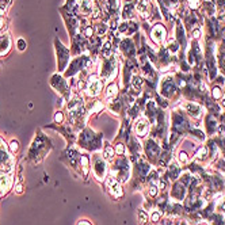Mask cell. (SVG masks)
Segmentation results:
<instances>
[{
  "label": "cell",
  "instance_id": "cell-1",
  "mask_svg": "<svg viewBox=\"0 0 225 225\" xmlns=\"http://www.w3.org/2000/svg\"><path fill=\"white\" fill-rule=\"evenodd\" d=\"M85 91L91 96H96L102 91V81L99 80L96 75H91V76L88 77L87 85H85Z\"/></svg>",
  "mask_w": 225,
  "mask_h": 225
},
{
  "label": "cell",
  "instance_id": "cell-2",
  "mask_svg": "<svg viewBox=\"0 0 225 225\" xmlns=\"http://www.w3.org/2000/svg\"><path fill=\"white\" fill-rule=\"evenodd\" d=\"M56 49H57V56H58V68L60 71H64V67L67 65L69 60V50L67 48H64L58 41H56Z\"/></svg>",
  "mask_w": 225,
  "mask_h": 225
},
{
  "label": "cell",
  "instance_id": "cell-3",
  "mask_svg": "<svg viewBox=\"0 0 225 225\" xmlns=\"http://www.w3.org/2000/svg\"><path fill=\"white\" fill-rule=\"evenodd\" d=\"M151 35H152V39L155 41L156 44H162L164 39H166V35H167V31L164 29L163 25L157 23L153 26V29L151 30Z\"/></svg>",
  "mask_w": 225,
  "mask_h": 225
},
{
  "label": "cell",
  "instance_id": "cell-4",
  "mask_svg": "<svg viewBox=\"0 0 225 225\" xmlns=\"http://www.w3.org/2000/svg\"><path fill=\"white\" fill-rule=\"evenodd\" d=\"M134 132H136V134L138 137L147 136L148 132H149V123H148L147 119H144V118L138 119L137 123H136V127H134Z\"/></svg>",
  "mask_w": 225,
  "mask_h": 225
},
{
  "label": "cell",
  "instance_id": "cell-5",
  "mask_svg": "<svg viewBox=\"0 0 225 225\" xmlns=\"http://www.w3.org/2000/svg\"><path fill=\"white\" fill-rule=\"evenodd\" d=\"M134 12V3L132 0H125L122 7V18L123 19H130Z\"/></svg>",
  "mask_w": 225,
  "mask_h": 225
},
{
  "label": "cell",
  "instance_id": "cell-6",
  "mask_svg": "<svg viewBox=\"0 0 225 225\" xmlns=\"http://www.w3.org/2000/svg\"><path fill=\"white\" fill-rule=\"evenodd\" d=\"M174 81H172V79L168 76V77H164L163 79V81H162V94H164V95H167V96H170L172 92H174Z\"/></svg>",
  "mask_w": 225,
  "mask_h": 225
},
{
  "label": "cell",
  "instance_id": "cell-7",
  "mask_svg": "<svg viewBox=\"0 0 225 225\" xmlns=\"http://www.w3.org/2000/svg\"><path fill=\"white\" fill-rule=\"evenodd\" d=\"M137 11L141 14L142 18H148L149 12H151V2L149 0H140L137 6Z\"/></svg>",
  "mask_w": 225,
  "mask_h": 225
},
{
  "label": "cell",
  "instance_id": "cell-8",
  "mask_svg": "<svg viewBox=\"0 0 225 225\" xmlns=\"http://www.w3.org/2000/svg\"><path fill=\"white\" fill-rule=\"evenodd\" d=\"M121 49L122 52L125 53V56H127L129 58H132L133 56H134V45L132 44V41L130 39H123L122 41V44H121Z\"/></svg>",
  "mask_w": 225,
  "mask_h": 225
},
{
  "label": "cell",
  "instance_id": "cell-9",
  "mask_svg": "<svg viewBox=\"0 0 225 225\" xmlns=\"http://www.w3.org/2000/svg\"><path fill=\"white\" fill-rule=\"evenodd\" d=\"M108 187H110V193H111V195H112V197L119 198V197L122 195L121 186L118 185L117 181H115L114 178H110V179H108Z\"/></svg>",
  "mask_w": 225,
  "mask_h": 225
},
{
  "label": "cell",
  "instance_id": "cell-10",
  "mask_svg": "<svg viewBox=\"0 0 225 225\" xmlns=\"http://www.w3.org/2000/svg\"><path fill=\"white\" fill-rule=\"evenodd\" d=\"M77 7H79V10H80V12L83 15H90L94 10V6H92L91 0H80Z\"/></svg>",
  "mask_w": 225,
  "mask_h": 225
},
{
  "label": "cell",
  "instance_id": "cell-11",
  "mask_svg": "<svg viewBox=\"0 0 225 225\" xmlns=\"http://www.w3.org/2000/svg\"><path fill=\"white\" fill-rule=\"evenodd\" d=\"M11 176L10 175H0V191L2 193H6L7 190L11 187Z\"/></svg>",
  "mask_w": 225,
  "mask_h": 225
},
{
  "label": "cell",
  "instance_id": "cell-12",
  "mask_svg": "<svg viewBox=\"0 0 225 225\" xmlns=\"http://www.w3.org/2000/svg\"><path fill=\"white\" fill-rule=\"evenodd\" d=\"M186 108H187V112H189L191 117H194V118H198V117H201V115H202L201 107L198 106V104H195V103H189Z\"/></svg>",
  "mask_w": 225,
  "mask_h": 225
},
{
  "label": "cell",
  "instance_id": "cell-13",
  "mask_svg": "<svg viewBox=\"0 0 225 225\" xmlns=\"http://www.w3.org/2000/svg\"><path fill=\"white\" fill-rule=\"evenodd\" d=\"M103 160H100L99 157H96L95 159V168H94V171H95V175L96 176H104V172H106V168H104Z\"/></svg>",
  "mask_w": 225,
  "mask_h": 225
},
{
  "label": "cell",
  "instance_id": "cell-14",
  "mask_svg": "<svg viewBox=\"0 0 225 225\" xmlns=\"http://www.w3.org/2000/svg\"><path fill=\"white\" fill-rule=\"evenodd\" d=\"M117 94H118V85H117V83H110L107 85V90H106V96H107V98H114Z\"/></svg>",
  "mask_w": 225,
  "mask_h": 225
},
{
  "label": "cell",
  "instance_id": "cell-15",
  "mask_svg": "<svg viewBox=\"0 0 225 225\" xmlns=\"http://www.w3.org/2000/svg\"><path fill=\"white\" fill-rule=\"evenodd\" d=\"M10 38L8 37H2L0 38V54H4L7 50H8V48H10Z\"/></svg>",
  "mask_w": 225,
  "mask_h": 225
},
{
  "label": "cell",
  "instance_id": "cell-16",
  "mask_svg": "<svg viewBox=\"0 0 225 225\" xmlns=\"http://www.w3.org/2000/svg\"><path fill=\"white\" fill-rule=\"evenodd\" d=\"M103 155H104V159H106V160H108V162H112V157H114V151H112V148H111L108 144H106V147H104Z\"/></svg>",
  "mask_w": 225,
  "mask_h": 225
},
{
  "label": "cell",
  "instance_id": "cell-17",
  "mask_svg": "<svg viewBox=\"0 0 225 225\" xmlns=\"http://www.w3.org/2000/svg\"><path fill=\"white\" fill-rule=\"evenodd\" d=\"M172 193H174V195L178 198V200H182L183 195H185V189H183L181 185H175L174 186V191H172Z\"/></svg>",
  "mask_w": 225,
  "mask_h": 225
},
{
  "label": "cell",
  "instance_id": "cell-18",
  "mask_svg": "<svg viewBox=\"0 0 225 225\" xmlns=\"http://www.w3.org/2000/svg\"><path fill=\"white\" fill-rule=\"evenodd\" d=\"M212 98L214 100H220L221 98H223V90H221L220 87H214L212 90Z\"/></svg>",
  "mask_w": 225,
  "mask_h": 225
},
{
  "label": "cell",
  "instance_id": "cell-19",
  "mask_svg": "<svg viewBox=\"0 0 225 225\" xmlns=\"http://www.w3.org/2000/svg\"><path fill=\"white\" fill-rule=\"evenodd\" d=\"M168 49H170V52H172V53L178 52V49H179L178 42H176V41H174V39H171L170 42H168Z\"/></svg>",
  "mask_w": 225,
  "mask_h": 225
},
{
  "label": "cell",
  "instance_id": "cell-20",
  "mask_svg": "<svg viewBox=\"0 0 225 225\" xmlns=\"http://www.w3.org/2000/svg\"><path fill=\"white\" fill-rule=\"evenodd\" d=\"M206 155H208V149H206L205 147H201L200 151L197 152V157H198V159H205Z\"/></svg>",
  "mask_w": 225,
  "mask_h": 225
},
{
  "label": "cell",
  "instance_id": "cell-21",
  "mask_svg": "<svg viewBox=\"0 0 225 225\" xmlns=\"http://www.w3.org/2000/svg\"><path fill=\"white\" fill-rule=\"evenodd\" d=\"M18 149H19V144H18V141L16 140H12L10 142V151L12 152V153H15L18 151Z\"/></svg>",
  "mask_w": 225,
  "mask_h": 225
},
{
  "label": "cell",
  "instance_id": "cell-22",
  "mask_svg": "<svg viewBox=\"0 0 225 225\" xmlns=\"http://www.w3.org/2000/svg\"><path fill=\"white\" fill-rule=\"evenodd\" d=\"M205 8H206V11H208V14H209V15H213V14H214V11H216L214 6H213L212 3H209V2H206V3H205Z\"/></svg>",
  "mask_w": 225,
  "mask_h": 225
},
{
  "label": "cell",
  "instance_id": "cell-23",
  "mask_svg": "<svg viewBox=\"0 0 225 225\" xmlns=\"http://www.w3.org/2000/svg\"><path fill=\"white\" fill-rule=\"evenodd\" d=\"M187 4L191 10H197L198 6H200V0H187Z\"/></svg>",
  "mask_w": 225,
  "mask_h": 225
},
{
  "label": "cell",
  "instance_id": "cell-24",
  "mask_svg": "<svg viewBox=\"0 0 225 225\" xmlns=\"http://www.w3.org/2000/svg\"><path fill=\"white\" fill-rule=\"evenodd\" d=\"M106 30H107V26L104 25V23H99L98 26H96V31H98V34H104L106 33Z\"/></svg>",
  "mask_w": 225,
  "mask_h": 225
},
{
  "label": "cell",
  "instance_id": "cell-25",
  "mask_svg": "<svg viewBox=\"0 0 225 225\" xmlns=\"http://www.w3.org/2000/svg\"><path fill=\"white\" fill-rule=\"evenodd\" d=\"M179 162H181L182 164H186L187 162H189V156H187L186 152H181V153H179Z\"/></svg>",
  "mask_w": 225,
  "mask_h": 225
},
{
  "label": "cell",
  "instance_id": "cell-26",
  "mask_svg": "<svg viewBox=\"0 0 225 225\" xmlns=\"http://www.w3.org/2000/svg\"><path fill=\"white\" fill-rule=\"evenodd\" d=\"M138 217H140V223L141 224H144V223H147V221H148V216H147V213H145L144 210L138 212Z\"/></svg>",
  "mask_w": 225,
  "mask_h": 225
},
{
  "label": "cell",
  "instance_id": "cell-27",
  "mask_svg": "<svg viewBox=\"0 0 225 225\" xmlns=\"http://www.w3.org/2000/svg\"><path fill=\"white\" fill-rule=\"evenodd\" d=\"M16 46H18V49L19 50H25V48H26V41L23 38H19L16 41Z\"/></svg>",
  "mask_w": 225,
  "mask_h": 225
},
{
  "label": "cell",
  "instance_id": "cell-28",
  "mask_svg": "<svg viewBox=\"0 0 225 225\" xmlns=\"http://www.w3.org/2000/svg\"><path fill=\"white\" fill-rule=\"evenodd\" d=\"M160 217H162V213H159V212H153L152 213V221L153 223H157V221L160 220Z\"/></svg>",
  "mask_w": 225,
  "mask_h": 225
},
{
  "label": "cell",
  "instance_id": "cell-29",
  "mask_svg": "<svg viewBox=\"0 0 225 225\" xmlns=\"http://www.w3.org/2000/svg\"><path fill=\"white\" fill-rule=\"evenodd\" d=\"M62 119H64V117H62V112H61V111H57V114H56V117H54V121H56V122H58V123H61V122H62Z\"/></svg>",
  "mask_w": 225,
  "mask_h": 225
},
{
  "label": "cell",
  "instance_id": "cell-30",
  "mask_svg": "<svg viewBox=\"0 0 225 225\" xmlns=\"http://www.w3.org/2000/svg\"><path fill=\"white\" fill-rule=\"evenodd\" d=\"M92 33H94V30L91 26H87V29L84 30V35L85 37H92Z\"/></svg>",
  "mask_w": 225,
  "mask_h": 225
},
{
  "label": "cell",
  "instance_id": "cell-31",
  "mask_svg": "<svg viewBox=\"0 0 225 225\" xmlns=\"http://www.w3.org/2000/svg\"><path fill=\"white\" fill-rule=\"evenodd\" d=\"M115 152H117L118 155H123V152H125V147H122V144H118L117 148H115Z\"/></svg>",
  "mask_w": 225,
  "mask_h": 225
},
{
  "label": "cell",
  "instance_id": "cell-32",
  "mask_svg": "<svg viewBox=\"0 0 225 225\" xmlns=\"http://www.w3.org/2000/svg\"><path fill=\"white\" fill-rule=\"evenodd\" d=\"M164 3H166V6H168V7H174L178 4V0H164Z\"/></svg>",
  "mask_w": 225,
  "mask_h": 225
},
{
  "label": "cell",
  "instance_id": "cell-33",
  "mask_svg": "<svg viewBox=\"0 0 225 225\" xmlns=\"http://www.w3.org/2000/svg\"><path fill=\"white\" fill-rule=\"evenodd\" d=\"M149 194H151L152 197H155L156 194H157V187H155V186H152L151 187V190H149Z\"/></svg>",
  "mask_w": 225,
  "mask_h": 225
},
{
  "label": "cell",
  "instance_id": "cell-34",
  "mask_svg": "<svg viewBox=\"0 0 225 225\" xmlns=\"http://www.w3.org/2000/svg\"><path fill=\"white\" fill-rule=\"evenodd\" d=\"M193 35H194V38H200V37H201V30L195 29V30L193 31Z\"/></svg>",
  "mask_w": 225,
  "mask_h": 225
},
{
  "label": "cell",
  "instance_id": "cell-35",
  "mask_svg": "<svg viewBox=\"0 0 225 225\" xmlns=\"http://www.w3.org/2000/svg\"><path fill=\"white\" fill-rule=\"evenodd\" d=\"M15 191H16L18 194H21V193H22V185H21V183H18V185L15 186Z\"/></svg>",
  "mask_w": 225,
  "mask_h": 225
},
{
  "label": "cell",
  "instance_id": "cell-36",
  "mask_svg": "<svg viewBox=\"0 0 225 225\" xmlns=\"http://www.w3.org/2000/svg\"><path fill=\"white\" fill-rule=\"evenodd\" d=\"M3 26H4V19H3V18H0V29H2Z\"/></svg>",
  "mask_w": 225,
  "mask_h": 225
},
{
  "label": "cell",
  "instance_id": "cell-37",
  "mask_svg": "<svg viewBox=\"0 0 225 225\" xmlns=\"http://www.w3.org/2000/svg\"><path fill=\"white\" fill-rule=\"evenodd\" d=\"M79 225H90V224H88V223H84V221H83V223H80Z\"/></svg>",
  "mask_w": 225,
  "mask_h": 225
},
{
  "label": "cell",
  "instance_id": "cell-38",
  "mask_svg": "<svg viewBox=\"0 0 225 225\" xmlns=\"http://www.w3.org/2000/svg\"><path fill=\"white\" fill-rule=\"evenodd\" d=\"M221 104H223V106H224V107H225V98H224V99H223V102H221Z\"/></svg>",
  "mask_w": 225,
  "mask_h": 225
}]
</instances>
